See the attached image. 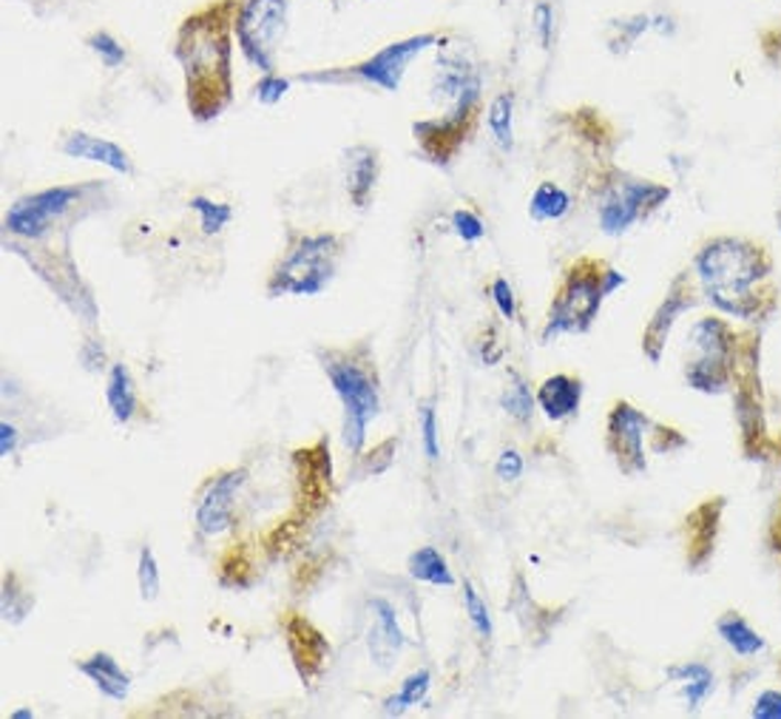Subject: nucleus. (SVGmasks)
<instances>
[{
  "instance_id": "obj_1",
  "label": "nucleus",
  "mask_w": 781,
  "mask_h": 719,
  "mask_svg": "<svg viewBox=\"0 0 781 719\" xmlns=\"http://www.w3.org/2000/svg\"><path fill=\"white\" fill-rule=\"evenodd\" d=\"M693 274L702 299L722 316L761 324L779 310L776 262L768 245L750 236L722 233L705 240L693 256Z\"/></svg>"
},
{
  "instance_id": "obj_2",
  "label": "nucleus",
  "mask_w": 781,
  "mask_h": 719,
  "mask_svg": "<svg viewBox=\"0 0 781 719\" xmlns=\"http://www.w3.org/2000/svg\"><path fill=\"white\" fill-rule=\"evenodd\" d=\"M231 12L234 3L211 7L179 29L177 57L186 69L188 106L197 120H213L231 103Z\"/></svg>"
},
{
  "instance_id": "obj_3",
  "label": "nucleus",
  "mask_w": 781,
  "mask_h": 719,
  "mask_svg": "<svg viewBox=\"0 0 781 719\" xmlns=\"http://www.w3.org/2000/svg\"><path fill=\"white\" fill-rule=\"evenodd\" d=\"M623 285L625 276L605 265L603 259L583 256V259L571 262L562 274L555 299H551V308H548L543 342H551L566 333H585L603 308L605 296H611Z\"/></svg>"
},
{
  "instance_id": "obj_4",
  "label": "nucleus",
  "mask_w": 781,
  "mask_h": 719,
  "mask_svg": "<svg viewBox=\"0 0 781 719\" xmlns=\"http://www.w3.org/2000/svg\"><path fill=\"white\" fill-rule=\"evenodd\" d=\"M333 390L344 407V446L361 455L367 430L381 410L378 373L367 350H327L319 353Z\"/></svg>"
},
{
  "instance_id": "obj_5",
  "label": "nucleus",
  "mask_w": 781,
  "mask_h": 719,
  "mask_svg": "<svg viewBox=\"0 0 781 719\" xmlns=\"http://www.w3.org/2000/svg\"><path fill=\"white\" fill-rule=\"evenodd\" d=\"M691 342L700 350V358L688 364L685 378L693 390L707 396H719L727 387H734L747 353L759 344L754 333H741L722 316H705L693 324Z\"/></svg>"
},
{
  "instance_id": "obj_6",
  "label": "nucleus",
  "mask_w": 781,
  "mask_h": 719,
  "mask_svg": "<svg viewBox=\"0 0 781 719\" xmlns=\"http://www.w3.org/2000/svg\"><path fill=\"white\" fill-rule=\"evenodd\" d=\"M338 256H342V240L333 233L319 236H302L299 245L284 256L268 281V296H315L322 294L336 276Z\"/></svg>"
},
{
  "instance_id": "obj_7",
  "label": "nucleus",
  "mask_w": 781,
  "mask_h": 719,
  "mask_svg": "<svg viewBox=\"0 0 781 719\" xmlns=\"http://www.w3.org/2000/svg\"><path fill=\"white\" fill-rule=\"evenodd\" d=\"M668 199H671V188L662 186V182L614 174L603 186V197H600V208H596L600 228L609 236H620L637 222L648 220Z\"/></svg>"
},
{
  "instance_id": "obj_8",
  "label": "nucleus",
  "mask_w": 781,
  "mask_h": 719,
  "mask_svg": "<svg viewBox=\"0 0 781 719\" xmlns=\"http://www.w3.org/2000/svg\"><path fill=\"white\" fill-rule=\"evenodd\" d=\"M284 0H242L236 12V41L242 55L265 75H274V48L284 32Z\"/></svg>"
},
{
  "instance_id": "obj_9",
  "label": "nucleus",
  "mask_w": 781,
  "mask_h": 719,
  "mask_svg": "<svg viewBox=\"0 0 781 719\" xmlns=\"http://www.w3.org/2000/svg\"><path fill=\"white\" fill-rule=\"evenodd\" d=\"M700 302L702 290L700 281H696V274H693V267L691 270H679L671 279V285H668L665 299L657 305V310H654L651 319H648V324H645L643 330V353L648 356V362H662V350L665 344H668L673 324L679 322V316L691 313Z\"/></svg>"
},
{
  "instance_id": "obj_10",
  "label": "nucleus",
  "mask_w": 781,
  "mask_h": 719,
  "mask_svg": "<svg viewBox=\"0 0 781 719\" xmlns=\"http://www.w3.org/2000/svg\"><path fill=\"white\" fill-rule=\"evenodd\" d=\"M651 427L648 416L639 412L628 401H617L605 421V446L614 455L617 466L625 475H645L648 473V458H645V430Z\"/></svg>"
},
{
  "instance_id": "obj_11",
  "label": "nucleus",
  "mask_w": 781,
  "mask_h": 719,
  "mask_svg": "<svg viewBox=\"0 0 781 719\" xmlns=\"http://www.w3.org/2000/svg\"><path fill=\"white\" fill-rule=\"evenodd\" d=\"M77 197H80V188L57 186L18 199L7 213V231L23 240H37L52 228V222L60 220L63 213L75 206Z\"/></svg>"
},
{
  "instance_id": "obj_12",
  "label": "nucleus",
  "mask_w": 781,
  "mask_h": 719,
  "mask_svg": "<svg viewBox=\"0 0 781 719\" xmlns=\"http://www.w3.org/2000/svg\"><path fill=\"white\" fill-rule=\"evenodd\" d=\"M475 111L478 106H460V109H449L440 120H421L412 125L415 140L421 143V152L438 165H449L458 148L464 145L467 134L475 125Z\"/></svg>"
},
{
  "instance_id": "obj_13",
  "label": "nucleus",
  "mask_w": 781,
  "mask_h": 719,
  "mask_svg": "<svg viewBox=\"0 0 781 719\" xmlns=\"http://www.w3.org/2000/svg\"><path fill=\"white\" fill-rule=\"evenodd\" d=\"M435 43H438V37L435 35H415V37H406V41L390 43V46L381 48L376 57H370L367 63L356 66V75L361 77V80L378 86V89L398 91L401 89V80H404V71L406 66H410L412 57H419L424 48L435 46Z\"/></svg>"
},
{
  "instance_id": "obj_14",
  "label": "nucleus",
  "mask_w": 781,
  "mask_h": 719,
  "mask_svg": "<svg viewBox=\"0 0 781 719\" xmlns=\"http://www.w3.org/2000/svg\"><path fill=\"white\" fill-rule=\"evenodd\" d=\"M247 480V469H227V473L216 475V478L208 484V489L202 493L197 504V527L199 532L213 538V534H222L225 529H231L234 523V500L239 495V489L245 487Z\"/></svg>"
},
{
  "instance_id": "obj_15",
  "label": "nucleus",
  "mask_w": 781,
  "mask_h": 719,
  "mask_svg": "<svg viewBox=\"0 0 781 719\" xmlns=\"http://www.w3.org/2000/svg\"><path fill=\"white\" fill-rule=\"evenodd\" d=\"M284 643H288L290 657H293L295 672L304 683L319 679V674L324 672V663L330 657V643L322 631L310 623L308 617L290 615L284 620Z\"/></svg>"
},
{
  "instance_id": "obj_16",
  "label": "nucleus",
  "mask_w": 781,
  "mask_h": 719,
  "mask_svg": "<svg viewBox=\"0 0 781 719\" xmlns=\"http://www.w3.org/2000/svg\"><path fill=\"white\" fill-rule=\"evenodd\" d=\"M372 611V626H370V638H367V645H370V657L378 668H390L395 663V657L404 649V631L398 626V615L392 609V604L376 597L370 604Z\"/></svg>"
},
{
  "instance_id": "obj_17",
  "label": "nucleus",
  "mask_w": 781,
  "mask_h": 719,
  "mask_svg": "<svg viewBox=\"0 0 781 719\" xmlns=\"http://www.w3.org/2000/svg\"><path fill=\"white\" fill-rule=\"evenodd\" d=\"M63 154L75 159L100 163L118 174H131L129 154H125L118 143H111V140L105 137H94V134H86V131H75V134L63 140Z\"/></svg>"
},
{
  "instance_id": "obj_18",
  "label": "nucleus",
  "mask_w": 781,
  "mask_h": 719,
  "mask_svg": "<svg viewBox=\"0 0 781 719\" xmlns=\"http://www.w3.org/2000/svg\"><path fill=\"white\" fill-rule=\"evenodd\" d=\"M580 401H583V381L574 376H566V373L546 378L540 384V390H537V405L546 412L548 421H566V418H571L580 410Z\"/></svg>"
},
{
  "instance_id": "obj_19",
  "label": "nucleus",
  "mask_w": 781,
  "mask_h": 719,
  "mask_svg": "<svg viewBox=\"0 0 781 719\" xmlns=\"http://www.w3.org/2000/svg\"><path fill=\"white\" fill-rule=\"evenodd\" d=\"M722 515V498L707 500L700 509H693L688 518V563L691 566H702L707 563L716 543V529H719Z\"/></svg>"
},
{
  "instance_id": "obj_20",
  "label": "nucleus",
  "mask_w": 781,
  "mask_h": 719,
  "mask_svg": "<svg viewBox=\"0 0 781 719\" xmlns=\"http://www.w3.org/2000/svg\"><path fill=\"white\" fill-rule=\"evenodd\" d=\"M77 668H80V672L86 674V677H89L109 699L129 697L131 677L120 668L118 660L111 657V654H105V651H100V654H94V657L77 663Z\"/></svg>"
},
{
  "instance_id": "obj_21",
  "label": "nucleus",
  "mask_w": 781,
  "mask_h": 719,
  "mask_svg": "<svg viewBox=\"0 0 781 719\" xmlns=\"http://www.w3.org/2000/svg\"><path fill=\"white\" fill-rule=\"evenodd\" d=\"M378 179V154L370 145H356L350 152V168H347V191L356 208L370 206L372 188Z\"/></svg>"
},
{
  "instance_id": "obj_22",
  "label": "nucleus",
  "mask_w": 781,
  "mask_h": 719,
  "mask_svg": "<svg viewBox=\"0 0 781 719\" xmlns=\"http://www.w3.org/2000/svg\"><path fill=\"white\" fill-rule=\"evenodd\" d=\"M105 398H109L114 421H118V424H129L134 412H137V390H134V381H131V373L125 364H114V367H111Z\"/></svg>"
},
{
  "instance_id": "obj_23",
  "label": "nucleus",
  "mask_w": 781,
  "mask_h": 719,
  "mask_svg": "<svg viewBox=\"0 0 781 719\" xmlns=\"http://www.w3.org/2000/svg\"><path fill=\"white\" fill-rule=\"evenodd\" d=\"M571 211V193L557 182H540L528 199V213L535 222H557Z\"/></svg>"
},
{
  "instance_id": "obj_24",
  "label": "nucleus",
  "mask_w": 781,
  "mask_h": 719,
  "mask_svg": "<svg viewBox=\"0 0 781 719\" xmlns=\"http://www.w3.org/2000/svg\"><path fill=\"white\" fill-rule=\"evenodd\" d=\"M406 568L410 575L421 583H432V586H455V575L446 566L444 555H440L435 546H421L419 552H412L410 561H406Z\"/></svg>"
},
{
  "instance_id": "obj_25",
  "label": "nucleus",
  "mask_w": 781,
  "mask_h": 719,
  "mask_svg": "<svg viewBox=\"0 0 781 719\" xmlns=\"http://www.w3.org/2000/svg\"><path fill=\"white\" fill-rule=\"evenodd\" d=\"M716 629H719V638L725 640L739 657H754V654H759V651L765 649V640H761L759 631L750 629V623H747L741 615H725L719 623H716Z\"/></svg>"
},
{
  "instance_id": "obj_26",
  "label": "nucleus",
  "mask_w": 781,
  "mask_h": 719,
  "mask_svg": "<svg viewBox=\"0 0 781 719\" xmlns=\"http://www.w3.org/2000/svg\"><path fill=\"white\" fill-rule=\"evenodd\" d=\"M489 131H492L494 143L501 152H512L514 145V95L512 91H503L489 103V114H487Z\"/></svg>"
},
{
  "instance_id": "obj_27",
  "label": "nucleus",
  "mask_w": 781,
  "mask_h": 719,
  "mask_svg": "<svg viewBox=\"0 0 781 719\" xmlns=\"http://www.w3.org/2000/svg\"><path fill=\"white\" fill-rule=\"evenodd\" d=\"M429 685H432V674L426 672V668H421V672L410 674V677H406L404 683H401L398 694H392L390 699H384V714H387V717H398V714H404L406 708L426 703Z\"/></svg>"
},
{
  "instance_id": "obj_28",
  "label": "nucleus",
  "mask_w": 781,
  "mask_h": 719,
  "mask_svg": "<svg viewBox=\"0 0 781 719\" xmlns=\"http://www.w3.org/2000/svg\"><path fill=\"white\" fill-rule=\"evenodd\" d=\"M668 674H671L673 679H679V683L685 685V699H688V706H691V708H696L700 703H705L707 694L713 692V672L702 663L677 665V668H671Z\"/></svg>"
},
{
  "instance_id": "obj_29",
  "label": "nucleus",
  "mask_w": 781,
  "mask_h": 719,
  "mask_svg": "<svg viewBox=\"0 0 781 719\" xmlns=\"http://www.w3.org/2000/svg\"><path fill=\"white\" fill-rule=\"evenodd\" d=\"M648 32H654V14H631V18H623V21H614L609 35L611 52H628Z\"/></svg>"
},
{
  "instance_id": "obj_30",
  "label": "nucleus",
  "mask_w": 781,
  "mask_h": 719,
  "mask_svg": "<svg viewBox=\"0 0 781 719\" xmlns=\"http://www.w3.org/2000/svg\"><path fill=\"white\" fill-rule=\"evenodd\" d=\"M503 410H506L514 421H521V424H528L532 416H535V396H532L528 384L523 381L517 373H512V387L503 392Z\"/></svg>"
},
{
  "instance_id": "obj_31",
  "label": "nucleus",
  "mask_w": 781,
  "mask_h": 719,
  "mask_svg": "<svg viewBox=\"0 0 781 719\" xmlns=\"http://www.w3.org/2000/svg\"><path fill=\"white\" fill-rule=\"evenodd\" d=\"M188 206L199 213V222H202V233H205V236L220 233L222 228L231 222V217H234L231 206H225V202H213V199L208 197H193Z\"/></svg>"
},
{
  "instance_id": "obj_32",
  "label": "nucleus",
  "mask_w": 781,
  "mask_h": 719,
  "mask_svg": "<svg viewBox=\"0 0 781 719\" xmlns=\"http://www.w3.org/2000/svg\"><path fill=\"white\" fill-rule=\"evenodd\" d=\"M29 606H32V600L18 586V577L7 575V580H3V620L7 623H21L23 617L29 615Z\"/></svg>"
},
{
  "instance_id": "obj_33",
  "label": "nucleus",
  "mask_w": 781,
  "mask_h": 719,
  "mask_svg": "<svg viewBox=\"0 0 781 719\" xmlns=\"http://www.w3.org/2000/svg\"><path fill=\"white\" fill-rule=\"evenodd\" d=\"M137 583L143 600H157L159 595V566L154 557L152 546L140 549V563H137Z\"/></svg>"
},
{
  "instance_id": "obj_34",
  "label": "nucleus",
  "mask_w": 781,
  "mask_h": 719,
  "mask_svg": "<svg viewBox=\"0 0 781 719\" xmlns=\"http://www.w3.org/2000/svg\"><path fill=\"white\" fill-rule=\"evenodd\" d=\"M464 600H467V615L469 623L475 626V631H478L483 640L492 638V617H489L487 604H483V597L475 591L472 583H464Z\"/></svg>"
},
{
  "instance_id": "obj_35",
  "label": "nucleus",
  "mask_w": 781,
  "mask_h": 719,
  "mask_svg": "<svg viewBox=\"0 0 781 719\" xmlns=\"http://www.w3.org/2000/svg\"><path fill=\"white\" fill-rule=\"evenodd\" d=\"M89 46L94 55H100V60H103L109 69H118V66H123L125 63V48L120 46L109 32H97V35H91Z\"/></svg>"
},
{
  "instance_id": "obj_36",
  "label": "nucleus",
  "mask_w": 781,
  "mask_h": 719,
  "mask_svg": "<svg viewBox=\"0 0 781 719\" xmlns=\"http://www.w3.org/2000/svg\"><path fill=\"white\" fill-rule=\"evenodd\" d=\"M421 439H424V453L429 461H438V418H435V407H421Z\"/></svg>"
},
{
  "instance_id": "obj_37",
  "label": "nucleus",
  "mask_w": 781,
  "mask_h": 719,
  "mask_svg": "<svg viewBox=\"0 0 781 719\" xmlns=\"http://www.w3.org/2000/svg\"><path fill=\"white\" fill-rule=\"evenodd\" d=\"M532 21H535L540 46L551 48V41H555V7H551L548 0H537L535 12H532Z\"/></svg>"
},
{
  "instance_id": "obj_38",
  "label": "nucleus",
  "mask_w": 781,
  "mask_h": 719,
  "mask_svg": "<svg viewBox=\"0 0 781 719\" xmlns=\"http://www.w3.org/2000/svg\"><path fill=\"white\" fill-rule=\"evenodd\" d=\"M492 302H494V308L501 310L503 319L514 322V316H517V299H514L512 285H509L503 276H498V279L492 281Z\"/></svg>"
},
{
  "instance_id": "obj_39",
  "label": "nucleus",
  "mask_w": 781,
  "mask_h": 719,
  "mask_svg": "<svg viewBox=\"0 0 781 719\" xmlns=\"http://www.w3.org/2000/svg\"><path fill=\"white\" fill-rule=\"evenodd\" d=\"M453 228L464 242H478V240H483V233H487L483 222H480L472 211H455Z\"/></svg>"
},
{
  "instance_id": "obj_40",
  "label": "nucleus",
  "mask_w": 781,
  "mask_h": 719,
  "mask_svg": "<svg viewBox=\"0 0 781 719\" xmlns=\"http://www.w3.org/2000/svg\"><path fill=\"white\" fill-rule=\"evenodd\" d=\"M290 82L284 80V77H276V75H265V80L256 86V97H259V103L265 106H274L279 103L281 97L288 95Z\"/></svg>"
},
{
  "instance_id": "obj_41",
  "label": "nucleus",
  "mask_w": 781,
  "mask_h": 719,
  "mask_svg": "<svg viewBox=\"0 0 781 719\" xmlns=\"http://www.w3.org/2000/svg\"><path fill=\"white\" fill-rule=\"evenodd\" d=\"M395 446H398L395 439H387L384 444H378L376 450H372V453H370V458L364 461V475L384 473L387 466L392 464V455H395Z\"/></svg>"
},
{
  "instance_id": "obj_42",
  "label": "nucleus",
  "mask_w": 781,
  "mask_h": 719,
  "mask_svg": "<svg viewBox=\"0 0 781 719\" xmlns=\"http://www.w3.org/2000/svg\"><path fill=\"white\" fill-rule=\"evenodd\" d=\"M494 473H498L501 480H517L523 475V458L514 453V450H506V453H501V458H498Z\"/></svg>"
},
{
  "instance_id": "obj_43",
  "label": "nucleus",
  "mask_w": 781,
  "mask_h": 719,
  "mask_svg": "<svg viewBox=\"0 0 781 719\" xmlns=\"http://www.w3.org/2000/svg\"><path fill=\"white\" fill-rule=\"evenodd\" d=\"M754 717L759 719H781V692H765L756 699Z\"/></svg>"
},
{
  "instance_id": "obj_44",
  "label": "nucleus",
  "mask_w": 781,
  "mask_h": 719,
  "mask_svg": "<svg viewBox=\"0 0 781 719\" xmlns=\"http://www.w3.org/2000/svg\"><path fill=\"white\" fill-rule=\"evenodd\" d=\"M768 546L776 557H781V498L773 509V518H770L768 527Z\"/></svg>"
},
{
  "instance_id": "obj_45",
  "label": "nucleus",
  "mask_w": 781,
  "mask_h": 719,
  "mask_svg": "<svg viewBox=\"0 0 781 719\" xmlns=\"http://www.w3.org/2000/svg\"><path fill=\"white\" fill-rule=\"evenodd\" d=\"M14 450H18V430H14L9 421H3L0 424V455H12Z\"/></svg>"
},
{
  "instance_id": "obj_46",
  "label": "nucleus",
  "mask_w": 781,
  "mask_h": 719,
  "mask_svg": "<svg viewBox=\"0 0 781 719\" xmlns=\"http://www.w3.org/2000/svg\"><path fill=\"white\" fill-rule=\"evenodd\" d=\"M9 717H12V719H32V717H35V711H29V708H21V711H12Z\"/></svg>"
}]
</instances>
